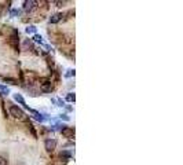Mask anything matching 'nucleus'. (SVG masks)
<instances>
[{
	"label": "nucleus",
	"mask_w": 183,
	"mask_h": 165,
	"mask_svg": "<svg viewBox=\"0 0 183 165\" xmlns=\"http://www.w3.org/2000/svg\"><path fill=\"white\" fill-rule=\"evenodd\" d=\"M10 113H11L12 117H15V118H20V120H22L25 116L24 110L21 109V107H18V106H11L10 107Z\"/></svg>",
	"instance_id": "1"
},
{
	"label": "nucleus",
	"mask_w": 183,
	"mask_h": 165,
	"mask_svg": "<svg viewBox=\"0 0 183 165\" xmlns=\"http://www.w3.org/2000/svg\"><path fill=\"white\" fill-rule=\"evenodd\" d=\"M44 147H46L47 151H54L56 147V141L55 139H47L44 142Z\"/></svg>",
	"instance_id": "2"
},
{
	"label": "nucleus",
	"mask_w": 183,
	"mask_h": 165,
	"mask_svg": "<svg viewBox=\"0 0 183 165\" xmlns=\"http://www.w3.org/2000/svg\"><path fill=\"white\" fill-rule=\"evenodd\" d=\"M36 1H33V0H26L24 3V10L25 11H32L33 8L36 7Z\"/></svg>",
	"instance_id": "3"
},
{
	"label": "nucleus",
	"mask_w": 183,
	"mask_h": 165,
	"mask_svg": "<svg viewBox=\"0 0 183 165\" xmlns=\"http://www.w3.org/2000/svg\"><path fill=\"white\" fill-rule=\"evenodd\" d=\"M61 132H62V135H65L66 138H69V136H73V133H75V129H73V128H69V127H65V125H62V129H61Z\"/></svg>",
	"instance_id": "4"
},
{
	"label": "nucleus",
	"mask_w": 183,
	"mask_h": 165,
	"mask_svg": "<svg viewBox=\"0 0 183 165\" xmlns=\"http://www.w3.org/2000/svg\"><path fill=\"white\" fill-rule=\"evenodd\" d=\"M61 18H62V14H54V15H51V18H50V22H51V24H58L61 21Z\"/></svg>",
	"instance_id": "5"
},
{
	"label": "nucleus",
	"mask_w": 183,
	"mask_h": 165,
	"mask_svg": "<svg viewBox=\"0 0 183 165\" xmlns=\"http://www.w3.org/2000/svg\"><path fill=\"white\" fill-rule=\"evenodd\" d=\"M14 99H15V101L18 102V103H21V105H24L25 107H26V109H29V107H28V105H25V101H24V98H22V95H20V94H15V95H14Z\"/></svg>",
	"instance_id": "6"
},
{
	"label": "nucleus",
	"mask_w": 183,
	"mask_h": 165,
	"mask_svg": "<svg viewBox=\"0 0 183 165\" xmlns=\"http://www.w3.org/2000/svg\"><path fill=\"white\" fill-rule=\"evenodd\" d=\"M41 89L44 92H50L51 91V83H43L41 84Z\"/></svg>",
	"instance_id": "7"
},
{
	"label": "nucleus",
	"mask_w": 183,
	"mask_h": 165,
	"mask_svg": "<svg viewBox=\"0 0 183 165\" xmlns=\"http://www.w3.org/2000/svg\"><path fill=\"white\" fill-rule=\"evenodd\" d=\"M37 32V28L36 26H33V25H30V26H28V28H26V33H36Z\"/></svg>",
	"instance_id": "8"
},
{
	"label": "nucleus",
	"mask_w": 183,
	"mask_h": 165,
	"mask_svg": "<svg viewBox=\"0 0 183 165\" xmlns=\"http://www.w3.org/2000/svg\"><path fill=\"white\" fill-rule=\"evenodd\" d=\"M66 101L68 102H75L76 101V95L75 94H72V92L68 94V95H66Z\"/></svg>",
	"instance_id": "9"
},
{
	"label": "nucleus",
	"mask_w": 183,
	"mask_h": 165,
	"mask_svg": "<svg viewBox=\"0 0 183 165\" xmlns=\"http://www.w3.org/2000/svg\"><path fill=\"white\" fill-rule=\"evenodd\" d=\"M33 40L37 41V43H43V37L40 36V35H35V36H33Z\"/></svg>",
	"instance_id": "10"
},
{
	"label": "nucleus",
	"mask_w": 183,
	"mask_h": 165,
	"mask_svg": "<svg viewBox=\"0 0 183 165\" xmlns=\"http://www.w3.org/2000/svg\"><path fill=\"white\" fill-rule=\"evenodd\" d=\"M66 77H70V76H75V69H69L68 70V73L65 74Z\"/></svg>",
	"instance_id": "11"
},
{
	"label": "nucleus",
	"mask_w": 183,
	"mask_h": 165,
	"mask_svg": "<svg viewBox=\"0 0 183 165\" xmlns=\"http://www.w3.org/2000/svg\"><path fill=\"white\" fill-rule=\"evenodd\" d=\"M20 10H11V17H17V15H20Z\"/></svg>",
	"instance_id": "12"
},
{
	"label": "nucleus",
	"mask_w": 183,
	"mask_h": 165,
	"mask_svg": "<svg viewBox=\"0 0 183 165\" xmlns=\"http://www.w3.org/2000/svg\"><path fill=\"white\" fill-rule=\"evenodd\" d=\"M0 165H7V160L3 157H0Z\"/></svg>",
	"instance_id": "13"
},
{
	"label": "nucleus",
	"mask_w": 183,
	"mask_h": 165,
	"mask_svg": "<svg viewBox=\"0 0 183 165\" xmlns=\"http://www.w3.org/2000/svg\"><path fill=\"white\" fill-rule=\"evenodd\" d=\"M59 117H61V118H64V120H65V121H69V117H68V116H66V114H61V116H59Z\"/></svg>",
	"instance_id": "14"
},
{
	"label": "nucleus",
	"mask_w": 183,
	"mask_h": 165,
	"mask_svg": "<svg viewBox=\"0 0 183 165\" xmlns=\"http://www.w3.org/2000/svg\"><path fill=\"white\" fill-rule=\"evenodd\" d=\"M58 103H59L58 106H65V101H62V99H58Z\"/></svg>",
	"instance_id": "15"
}]
</instances>
